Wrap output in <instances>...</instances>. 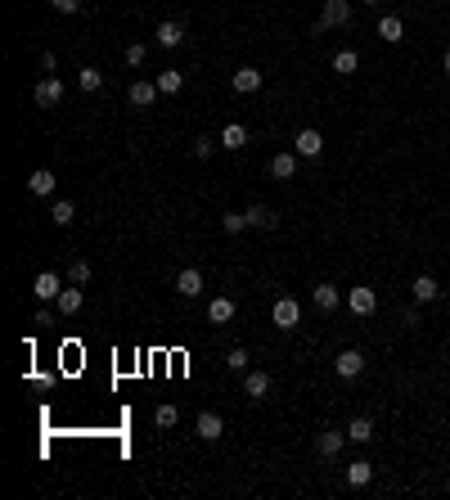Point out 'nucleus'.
Segmentation results:
<instances>
[{"label":"nucleus","instance_id":"obj_7","mask_svg":"<svg viewBox=\"0 0 450 500\" xmlns=\"http://www.w3.org/2000/svg\"><path fill=\"white\" fill-rule=\"evenodd\" d=\"M333 370H338L342 379H360V370H365V357H360L356 347H347V352H338V361H333Z\"/></svg>","mask_w":450,"mask_h":500},{"label":"nucleus","instance_id":"obj_15","mask_svg":"<svg viewBox=\"0 0 450 500\" xmlns=\"http://www.w3.org/2000/svg\"><path fill=\"white\" fill-rule=\"evenodd\" d=\"M230 86H234L239 95H252V91H262V72L257 68H239L234 77H230Z\"/></svg>","mask_w":450,"mask_h":500},{"label":"nucleus","instance_id":"obj_9","mask_svg":"<svg viewBox=\"0 0 450 500\" xmlns=\"http://www.w3.org/2000/svg\"><path fill=\"white\" fill-rule=\"evenodd\" d=\"M36 104H41V109H54V104H63V81H59V77H45V81L36 86Z\"/></svg>","mask_w":450,"mask_h":500},{"label":"nucleus","instance_id":"obj_22","mask_svg":"<svg viewBox=\"0 0 450 500\" xmlns=\"http://www.w3.org/2000/svg\"><path fill=\"white\" fill-rule=\"evenodd\" d=\"M369 478H374V464H369V460H351V469H347V487H365Z\"/></svg>","mask_w":450,"mask_h":500},{"label":"nucleus","instance_id":"obj_25","mask_svg":"<svg viewBox=\"0 0 450 500\" xmlns=\"http://www.w3.org/2000/svg\"><path fill=\"white\" fill-rule=\"evenodd\" d=\"M77 86H81L86 95L104 91V72H99V68H81V72H77Z\"/></svg>","mask_w":450,"mask_h":500},{"label":"nucleus","instance_id":"obj_38","mask_svg":"<svg viewBox=\"0 0 450 500\" xmlns=\"http://www.w3.org/2000/svg\"><path fill=\"white\" fill-rule=\"evenodd\" d=\"M365 5H383V0H365Z\"/></svg>","mask_w":450,"mask_h":500},{"label":"nucleus","instance_id":"obj_23","mask_svg":"<svg viewBox=\"0 0 450 500\" xmlns=\"http://www.w3.org/2000/svg\"><path fill=\"white\" fill-rule=\"evenodd\" d=\"M27 189H32V194H41V198L54 194V171H45V167L32 171V176H27Z\"/></svg>","mask_w":450,"mask_h":500},{"label":"nucleus","instance_id":"obj_37","mask_svg":"<svg viewBox=\"0 0 450 500\" xmlns=\"http://www.w3.org/2000/svg\"><path fill=\"white\" fill-rule=\"evenodd\" d=\"M442 68H446V77H450V50H446V59H442Z\"/></svg>","mask_w":450,"mask_h":500},{"label":"nucleus","instance_id":"obj_33","mask_svg":"<svg viewBox=\"0 0 450 500\" xmlns=\"http://www.w3.org/2000/svg\"><path fill=\"white\" fill-rule=\"evenodd\" d=\"M68 284H90V262H72L68 266Z\"/></svg>","mask_w":450,"mask_h":500},{"label":"nucleus","instance_id":"obj_2","mask_svg":"<svg viewBox=\"0 0 450 500\" xmlns=\"http://www.w3.org/2000/svg\"><path fill=\"white\" fill-rule=\"evenodd\" d=\"M271 320L280 325V329H298V320H302V306H298V297H275V306H271Z\"/></svg>","mask_w":450,"mask_h":500},{"label":"nucleus","instance_id":"obj_32","mask_svg":"<svg viewBox=\"0 0 450 500\" xmlns=\"http://www.w3.org/2000/svg\"><path fill=\"white\" fill-rule=\"evenodd\" d=\"M243 226H248V212H225V217H221V230H225V235H239Z\"/></svg>","mask_w":450,"mask_h":500},{"label":"nucleus","instance_id":"obj_36","mask_svg":"<svg viewBox=\"0 0 450 500\" xmlns=\"http://www.w3.org/2000/svg\"><path fill=\"white\" fill-rule=\"evenodd\" d=\"M54 9H59V14H77V9H81V0H50Z\"/></svg>","mask_w":450,"mask_h":500},{"label":"nucleus","instance_id":"obj_13","mask_svg":"<svg viewBox=\"0 0 450 500\" xmlns=\"http://www.w3.org/2000/svg\"><path fill=\"white\" fill-rule=\"evenodd\" d=\"M271 176L275 180H293L298 176V153H275L271 158Z\"/></svg>","mask_w":450,"mask_h":500},{"label":"nucleus","instance_id":"obj_1","mask_svg":"<svg viewBox=\"0 0 450 500\" xmlns=\"http://www.w3.org/2000/svg\"><path fill=\"white\" fill-rule=\"evenodd\" d=\"M351 23V0H324V14L315 23V32H329V27H342Z\"/></svg>","mask_w":450,"mask_h":500},{"label":"nucleus","instance_id":"obj_14","mask_svg":"<svg viewBox=\"0 0 450 500\" xmlns=\"http://www.w3.org/2000/svg\"><path fill=\"white\" fill-rule=\"evenodd\" d=\"M378 36H383V41H387V45L405 41V23H401L396 14H383V18H378Z\"/></svg>","mask_w":450,"mask_h":500},{"label":"nucleus","instance_id":"obj_30","mask_svg":"<svg viewBox=\"0 0 450 500\" xmlns=\"http://www.w3.org/2000/svg\"><path fill=\"white\" fill-rule=\"evenodd\" d=\"M225 370L248 374V352H243V347H230V352H225Z\"/></svg>","mask_w":450,"mask_h":500},{"label":"nucleus","instance_id":"obj_8","mask_svg":"<svg viewBox=\"0 0 450 500\" xmlns=\"http://www.w3.org/2000/svg\"><path fill=\"white\" fill-rule=\"evenodd\" d=\"M194 432H198L203 442H216V437L225 432V419L216 415V410H203V415H198V424H194Z\"/></svg>","mask_w":450,"mask_h":500},{"label":"nucleus","instance_id":"obj_12","mask_svg":"<svg viewBox=\"0 0 450 500\" xmlns=\"http://www.w3.org/2000/svg\"><path fill=\"white\" fill-rule=\"evenodd\" d=\"M127 95H131V104H136V109H149V104L158 100L162 91H158V81H131Z\"/></svg>","mask_w":450,"mask_h":500},{"label":"nucleus","instance_id":"obj_11","mask_svg":"<svg viewBox=\"0 0 450 500\" xmlns=\"http://www.w3.org/2000/svg\"><path fill=\"white\" fill-rule=\"evenodd\" d=\"M176 293H180V297H198V293H203V271L185 266V271L176 275Z\"/></svg>","mask_w":450,"mask_h":500},{"label":"nucleus","instance_id":"obj_26","mask_svg":"<svg viewBox=\"0 0 450 500\" xmlns=\"http://www.w3.org/2000/svg\"><path fill=\"white\" fill-rule=\"evenodd\" d=\"M180 86H185V72H176V68H167V72H158V91L162 95H176Z\"/></svg>","mask_w":450,"mask_h":500},{"label":"nucleus","instance_id":"obj_31","mask_svg":"<svg viewBox=\"0 0 450 500\" xmlns=\"http://www.w3.org/2000/svg\"><path fill=\"white\" fill-rule=\"evenodd\" d=\"M153 419H158V428H176L180 424V410L176 406H158V410H153Z\"/></svg>","mask_w":450,"mask_h":500},{"label":"nucleus","instance_id":"obj_29","mask_svg":"<svg viewBox=\"0 0 450 500\" xmlns=\"http://www.w3.org/2000/svg\"><path fill=\"white\" fill-rule=\"evenodd\" d=\"M374 437V424H369V419H351L347 424V442H369Z\"/></svg>","mask_w":450,"mask_h":500},{"label":"nucleus","instance_id":"obj_21","mask_svg":"<svg viewBox=\"0 0 450 500\" xmlns=\"http://www.w3.org/2000/svg\"><path fill=\"white\" fill-rule=\"evenodd\" d=\"M243 144H248V127L243 122H230L221 131V149H243Z\"/></svg>","mask_w":450,"mask_h":500},{"label":"nucleus","instance_id":"obj_19","mask_svg":"<svg viewBox=\"0 0 450 500\" xmlns=\"http://www.w3.org/2000/svg\"><path fill=\"white\" fill-rule=\"evenodd\" d=\"M153 36H158V45L176 50V45L185 41V27H180V23H158V32H153Z\"/></svg>","mask_w":450,"mask_h":500},{"label":"nucleus","instance_id":"obj_35","mask_svg":"<svg viewBox=\"0 0 450 500\" xmlns=\"http://www.w3.org/2000/svg\"><path fill=\"white\" fill-rule=\"evenodd\" d=\"M216 149H221V140H207V136H203V140H194V158H212Z\"/></svg>","mask_w":450,"mask_h":500},{"label":"nucleus","instance_id":"obj_6","mask_svg":"<svg viewBox=\"0 0 450 500\" xmlns=\"http://www.w3.org/2000/svg\"><path fill=\"white\" fill-rule=\"evenodd\" d=\"M243 397L248 401H266V397H271V374H262V370L243 374Z\"/></svg>","mask_w":450,"mask_h":500},{"label":"nucleus","instance_id":"obj_4","mask_svg":"<svg viewBox=\"0 0 450 500\" xmlns=\"http://www.w3.org/2000/svg\"><path fill=\"white\" fill-rule=\"evenodd\" d=\"M293 153H298V158H320V153H324V136H320L315 127L298 131V140H293Z\"/></svg>","mask_w":450,"mask_h":500},{"label":"nucleus","instance_id":"obj_34","mask_svg":"<svg viewBox=\"0 0 450 500\" xmlns=\"http://www.w3.org/2000/svg\"><path fill=\"white\" fill-rule=\"evenodd\" d=\"M145 59H149V45H140V41H136V45H127V63H131V68H140Z\"/></svg>","mask_w":450,"mask_h":500},{"label":"nucleus","instance_id":"obj_10","mask_svg":"<svg viewBox=\"0 0 450 500\" xmlns=\"http://www.w3.org/2000/svg\"><path fill=\"white\" fill-rule=\"evenodd\" d=\"M347 306H351L356 315H374L378 293H374V288H351V293H347Z\"/></svg>","mask_w":450,"mask_h":500},{"label":"nucleus","instance_id":"obj_5","mask_svg":"<svg viewBox=\"0 0 450 500\" xmlns=\"http://www.w3.org/2000/svg\"><path fill=\"white\" fill-rule=\"evenodd\" d=\"M32 293L41 297V302H54V297L63 293V280H59V275H54V271H41V275H36V280H32Z\"/></svg>","mask_w":450,"mask_h":500},{"label":"nucleus","instance_id":"obj_28","mask_svg":"<svg viewBox=\"0 0 450 500\" xmlns=\"http://www.w3.org/2000/svg\"><path fill=\"white\" fill-rule=\"evenodd\" d=\"M360 68V59H356V50H338V54H333V72H356Z\"/></svg>","mask_w":450,"mask_h":500},{"label":"nucleus","instance_id":"obj_27","mask_svg":"<svg viewBox=\"0 0 450 500\" xmlns=\"http://www.w3.org/2000/svg\"><path fill=\"white\" fill-rule=\"evenodd\" d=\"M50 221H54V226H72V221H77V208L68 203V198H59V203L50 208Z\"/></svg>","mask_w":450,"mask_h":500},{"label":"nucleus","instance_id":"obj_17","mask_svg":"<svg viewBox=\"0 0 450 500\" xmlns=\"http://www.w3.org/2000/svg\"><path fill=\"white\" fill-rule=\"evenodd\" d=\"M207 320L212 325H230L234 320V302H230V297H212V302H207Z\"/></svg>","mask_w":450,"mask_h":500},{"label":"nucleus","instance_id":"obj_18","mask_svg":"<svg viewBox=\"0 0 450 500\" xmlns=\"http://www.w3.org/2000/svg\"><path fill=\"white\" fill-rule=\"evenodd\" d=\"M248 226H257V230H275V226H280V217H275L266 203H252V208H248Z\"/></svg>","mask_w":450,"mask_h":500},{"label":"nucleus","instance_id":"obj_16","mask_svg":"<svg viewBox=\"0 0 450 500\" xmlns=\"http://www.w3.org/2000/svg\"><path fill=\"white\" fill-rule=\"evenodd\" d=\"M54 311H59V315H77V311H81V288H63V293L59 297H54Z\"/></svg>","mask_w":450,"mask_h":500},{"label":"nucleus","instance_id":"obj_20","mask_svg":"<svg viewBox=\"0 0 450 500\" xmlns=\"http://www.w3.org/2000/svg\"><path fill=\"white\" fill-rule=\"evenodd\" d=\"M442 297V284L433 280V275H419L415 280V302H437Z\"/></svg>","mask_w":450,"mask_h":500},{"label":"nucleus","instance_id":"obj_24","mask_svg":"<svg viewBox=\"0 0 450 500\" xmlns=\"http://www.w3.org/2000/svg\"><path fill=\"white\" fill-rule=\"evenodd\" d=\"M315 306H320V311H333V306H338L342 302V293H338V288H333V284H315Z\"/></svg>","mask_w":450,"mask_h":500},{"label":"nucleus","instance_id":"obj_3","mask_svg":"<svg viewBox=\"0 0 450 500\" xmlns=\"http://www.w3.org/2000/svg\"><path fill=\"white\" fill-rule=\"evenodd\" d=\"M342 446H347V428H324V432H315V451H320L324 460H333Z\"/></svg>","mask_w":450,"mask_h":500}]
</instances>
